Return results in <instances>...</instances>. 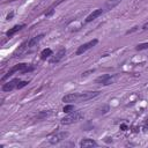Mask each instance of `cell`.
Listing matches in <instances>:
<instances>
[{
    "label": "cell",
    "mask_w": 148,
    "mask_h": 148,
    "mask_svg": "<svg viewBox=\"0 0 148 148\" xmlns=\"http://www.w3.org/2000/svg\"><path fill=\"white\" fill-rule=\"evenodd\" d=\"M34 69V66H29L28 64H17V65H15V66H13L3 76H2V81H5L7 77H9V76H12L14 73H16V72H22V73H25V72H29V71H32Z\"/></svg>",
    "instance_id": "cell-1"
},
{
    "label": "cell",
    "mask_w": 148,
    "mask_h": 148,
    "mask_svg": "<svg viewBox=\"0 0 148 148\" xmlns=\"http://www.w3.org/2000/svg\"><path fill=\"white\" fill-rule=\"evenodd\" d=\"M82 113L80 111H72L69 112L67 116H65L64 118H61L60 123L64 124V125H69V124H73V123H76L79 121L81 118H82Z\"/></svg>",
    "instance_id": "cell-2"
},
{
    "label": "cell",
    "mask_w": 148,
    "mask_h": 148,
    "mask_svg": "<svg viewBox=\"0 0 148 148\" xmlns=\"http://www.w3.org/2000/svg\"><path fill=\"white\" fill-rule=\"evenodd\" d=\"M117 79H118L117 74H104L102 76H98L95 80V82L101 86H109V84H113Z\"/></svg>",
    "instance_id": "cell-3"
},
{
    "label": "cell",
    "mask_w": 148,
    "mask_h": 148,
    "mask_svg": "<svg viewBox=\"0 0 148 148\" xmlns=\"http://www.w3.org/2000/svg\"><path fill=\"white\" fill-rule=\"evenodd\" d=\"M99 95V91H83V92H77V99L76 102H84L88 99H91L96 96Z\"/></svg>",
    "instance_id": "cell-4"
},
{
    "label": "cell",
    "mask_w": 148,
    "mask_h": 148,
    "mask_svg": "<svg viewBox=\"0 0 148 148\" xmlns=\"http://www.w3.org/2000/svg\"><path fill=\"white\" fill-rule=\"evenodd\" d=\"M96 44H97V39H92V40H89V42H87V43H84V44L80 45V46L77 47V50H76V54H77V56H80V54L84 53V52H86V51H88L89 49L94 47Z\"/></svg>",
    "instance_id": "cell-5"
},
{
    "label": "cell",
    "mask_w": 148,
    "mask_h": 148,
    "mask_svg": "<svg viewBox=\"0 0 148 148\" xmlns=\"http://www.w3.org/2000/svg\"><path fill=\"white\" fill-rule=\"evenodd\" d=\"M67 136H68V132H59V133H57V134H53V135L50 138L49 141H50L51 145H57V143H59L60 141L65 140Z\"/></svg>",
    "instance_id": "cell-6"
},
{
    "label": "cell",
    "mask_w": 148,
    "mask_h": 148,
    "mask_svg": "<svg viewBox=\"0 0 148 148\" xmlns=\"http://www.w3.org/2000/svg\"><path fill=\"white\" fill-rule=\"evenodd\" d=\"M18 83H20V79H13L12 81H8L2 86V91H12L18 87Z\"/></svg>",
    "instance_id": "cell-7"
},
{
    "label": "cell",
    "mask_w": 148,
    "mask_h": 148,
    "mask_svg": "<svg viewBox=\"0 0 148 148\" xmlns=\"http://www.w3.org/2000/svg\"><path fill=\"white\" fill-rule=\"evenodd\" d=\"M121 1L123 0H106L105 3H104V6H103V10L104 12H109V10L113 9L117 5H119Z\"/></svg>",
    "instance_id": "cell-8"
},
{
    "label": "cell",
    "mask_w": 148,
    "mask_h": 148,
    "mask_svg": "<svg viewBox=\"0 0 148 148\" xmlns=\"http://www.w3.org/2000/svg\"><path fill=\"white\" fill-rule=\"evenodd\" d=\"M65 53H66V49H64V47H61L57 53H56V56H53L51 59H50V62L51 64H54V62H58L59 60H61L62 58H64V56H65Z\"/></svg>",
    "instance_id": "cell-9"
},
{
    "label": "cell",
    "mask_w": 148,
    "mask_h": 148,
    "mask_svg": "<svg viewBox=\"0 0 148 148\" xmlns=\"http://www.w3.org/2000/svg\"><path fill=\"white\" fill-rule=\"evenodd\" d=\"M104 13V10H103V8H98V9H95L92 13H90L87 17H86V22H91L92 20H95L96 17H98L99 15H102Z\"/></svg>",
    "instance_id": "cell-10"
},
{
    "label": "cell",
    "mask_w": 148,
    "mask_h": 148,
    "mask_svg": "<svg viewBox=\"0 0 148 148\" xmlns=\"http://www.w3.org/2000/svg\"><path fill=\"white\" fill-rule=\"evenodd\" d=\"M22 28H24V24H17V25H14L13 28H10V29L6 32V36L10 38V37H12V36H14L17 31H20Z\"/></svg>",
    "instance_id": "cell-11"
},
{
    "label": "cell",
    "mask_w": 148,
    "mask_h": 148,
    "mask_svg": "<svg viewBox=\"0 0 148 148\" xmlns=\"http://www.w3.org/2000/svg\"><path fill=\"white\" fill-rule=\"evenodd\" d=\"M94 146H97V143H96V141L92 140V139H83V140L80 142V147H82V148L94 147Z\"/></svg>",
    "instance_id": "cell-12"
},
{
    "label": "cell",
    "mask_w": 148,
    "mask_h": 148,
    "mask_svg": "<svg viewBox=\"0 0 148 148\" xmlns=\"http://www.w3.org/2000/svg\"><path fill=\"white\" fill-rule=\"evenodd\" d=\"M77 99V92H72V94H67L62 97V102L69 103V102H76Z\"/></svg>",
    "instance_id": "cell-13"
},
{
    "label": "cell",
    "mask_w": 148,
    "mask_h": 148,
    "mask_svg": "<svg viewBox=\"0 0 148 148\" xmlns=\"http://www.w3.org/2000/svg\"><path fill=\"white\" fill-rule=\"evenodd\" d=\"M52 56V50L51 49H44L40 52V59L42 60H46L47 58H50Z\"/></svg>",
    "instance_id": "cell-14"
},
{
    "label": "cell",
    "mask_w": 148,
    "mask_h": 148,
    "mask_svg": "<svg viewBox=\"0 0 148 148\" xmlns=\"http://www.w3.org/2000/svg\"><path fill=\"white\" fill-rule=\"evenodd\" d=\"M62 111H64L65 113H69V112L74 111V105H72V104H69V105H65L64 109H62Z\"/></svg>",
    "instance_id": "cell-15"
},
{
    "label": "cell",
    "mask_w": 148,
    "mask_h": 148,
    "mask_svg": "<svg viewBox=\"0 0 148 148\" xmlns=\"http://www.w3.org/2000/svg\"><path fill=\"white\" fill-rule=\"evenodd\" d=\"M135 49H136L138 51H141V50H146V49H148V43H141V44H138Z\"/></svg>",
    "instance_id": "cell-16"
},
{
    "label": "cell",
    "mask_w": 148,
    "mask_h": 148,
    "mask_svg": "<svg viewBox=\"0 0 148 148\" xmlns=\"http://www.w3.org/2000/svg\"><path fill=\"white\" fill-rule=\"evenodd\" d=\"M27 84H28V81H20L17 89H21V88H23V87H24V86H27Z\"/></svg>",
    "instance_id": "cell-17"
},
{
    "label": "cell",
    "mask_w": 148,
    "mask_h": 148,
    "mask_svg": "<svg viewBox=\"0 0 148 148\" xmlns=\"http://www.w3.org/2000/svg\"><path fill=\"white\" fill-rule=\"evenodd\" d=\"M53 13H54V9H50V12H47V13L45 14V16H46V17H49V16H51Z\"/></svg>",
    "instance_id": "cell-18"
},
{
    "label": "cell",
    "mask_w": 148,
    "mask_h": 148,
    "mask_svg": "<svg viewBox=\"0 0 148 148\" xmlns=\"http://www.w3.org/2000/svg\"><path fill=\"white\" fill-rule=\"evenodd\" d=\"M92 72H94V69H90L88 72H84V73H82V76H87V75H89V73H92Z\"/></svg>",
    "instance_id": "cell-19"
},
{
    "label": "cell",
    "mask_w": 148,
    "mask_h": 148,
    "mask_svg": "<svg viewBox=\"0 0 148 148\" xmlns=\"http://www.w3.org/2000/svg\"><path fill=\"white\" fill-rule=\"evenodd\" d=\"M120 128H121L123 131H126V130H127V126H126L125 124H121V125H120Z\"/></svg>",
    "instance_id": "cell-20"
},
{
    "label": "cell",
    "mask_w": 148,
    "mask_h": 148,
    "mask_svg": "<svg viewBox=\"0 0 148 148\" xmlns=\"http://www.w3.org/2000/svg\"><path fill=\"white\" fill-rule=\"evenodd\" d=\"M13 16H14V13H13V12H12V13H10V14H8V15H7V20H10V18H12V17H13Z\"/></svg>",
    "instance_id": "cell-21"
},
{
    "label": "cell",
    "mask_w": 148,
    "mask_h": 148,
    "mask_svg": "<svg viewBox=\"0 0 148 148\" xmlns=\"http://www.w3.org/2000/svg\"><path fill=\"white\" fill-rule=\"evenodd\" d=\"M143 128H145L146 131H148V119H147V121L145 123V125H143Z\"/></svg>",
    "instance_id": "cell-22"
},
{
    "label": "cell",
    "mask_w": 148,
    "mask_h": 148,
    "mask_svg": "<svg viewBox=\"0 0 148 148\" xmlns=\"http://www.w3.org/2000/svg\"><path fill=\"white\" fill-rule=\"evenodd\" d=\"M145 30H148V22H146L145 24H143V27H142Z\"/></svg>",
    "instance_id": "cell-23"
}]
</instances>
